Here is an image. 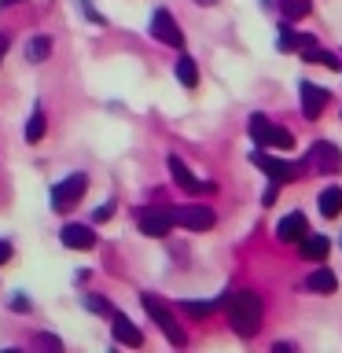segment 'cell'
<instances>
[{
    "label": "cell",
    "mask_w": 342,
    "mask_h": 353,
    "mask_svg": "<svg viewBox=\"0 0 342 353\" xmlns=\"http://www.w3.org/2000/svg\"><path fill=\"white\" fill-rule=\"evenodd\" d=\"M110 214H114V203H103L96 210V221H110Z\"/></svg>",
    "instance_id": "cell-29"
},
{
    "label": "cell",
    "mask_w": 342,
    "mask_h": 353,
    "mask_svg": "<svg viewBox=\"0 0 342 353\" xmlns=\"http://www.w3.org/2000/svg\"><path fill=\"white\" fill-rule=\"evenodd\" d=\"M59 239H63V247H70V250H92L96 247V232L88 225H66Z\"/></svg>",
    "instance_id": "cell-11"
},
{
    "label": "cell",
    "mask_w": 342,
    "mask_h": 353,
    "mask_svg": "<svg viewBox=\"0 0 342 353\" xmlns=\"http://www.w3.org/2000/svg\"><path fill=\"white\" fill-rule=\"evenodd\" d=\"M250 162L258 165V170L269 176V181H276V184H291V181H298V165H294V162H287V159H276V154L254 151V154H250Z\"/></svg>",
    "instance_id": "cell-4"
},
{
    "label": "cell",
    "mask_w": 342,
    "mask_h": 353,
    "mask_svg": "<svg viewBox=\"0 0 342 353\" xmlns=\"http://www.w3.org/2000/svg\"><path fill=\"white\" fill-rule=\"evenodd\" d=\"M170 173H173V181L181 184L188 195H199V192H206V188H210V184H203V181H195V173L188 170V165L177 159V154H170Z\"/></svg>",
    "instance_id": "cell-12"
},
{
    "label": "cell",
    "mask_w": 342,
    "mask_h": 353,
    "mask_svg": "<svg viewBox=\"0 0 342 353\" xmlns=\"http://www.w3.org/2000/svg\"><path fill=\"white\" fill-rule=\"evenodd\" d=\"M228 324L236 335L243 339H254L261 327V298L254 291H236L228 294Z\"/></svg>",
    "instance_id": "cell-1"
},
{
    "label": "cell",
    "mask_w": 342,
    "mask_h": 353,
    "mask_svg": "<svg viewBox=\"0 0 342 353\" xmlns=\"http://www.w3.org/2000/svg\"><path fill=\"white\" fill-rule=\"evenodd\" d=\"M11 309H15V313H26V309H30V298L15 294V298H11Z\"/></svg>",
    "instance_id": "cell-28"
},
{
    "label": "cell",
    "mask_w": 342,
    "mask_h": 353,
    "mask_svg": "<svg viewBox=\"0 0 342 353\" xmlns=\"http://www.w3.org/2000/svg\"><path fill=\"white\" fill-rule=\"evenodd\" d=\"M221 302H181V313H188V316H195V320H203V316H210L217 309Z\"/></svg>",
    "instance_id": "cell-21"
},
{
    "label": "cell",
    "mask_w": 342,
    "mask_h": 353,
    "mask_svg": "<svg viewBox=\"0 0 342 353\" xmlns=\"http://www.w3.org/2000/svg\"><path fill=\"white\" fill-rule=\"evenodd\" d=\"M177 81H181L184 88H195L199 85V70H195L192 55H181V59H177Z\"/></svg>",
    "instance_id": "cell-17"
},
{
    "label": "cell",
    "mask_w": 342,
    "mask_h": 353,
    "mask_svg": "<svg viewBox=\"0 0 342 353\" xmlns=\"http://www.w3.org/2000/svg\"><path fill=\"white\" fill-rule=\"evenodd\" d=\"M170 228H173V210H148V214L140 217V232L151 239L170 236Z\"/></svg>",
    "instance_id": "cell-8"
},
{
    "label": "cell",
    "mask_w": 342,
    "mask_h": 353,
    "mask_svg": "<svg viewBox=\"0 0 342 353\" xmlns=\"http://www.w3.org/2000/svg\"><path fill=\"white\" fill-rule=\"evenodd\" d=\"M294 48H298V52H309V48H316V37H309V33H298V37H294Z\"/></svg>",
    "instance_id": "cell-27"
},
{
    "label": "cell",
    "mask_w": 342,
    "mask_h": 353,
    "mask_svg": "<svg viewBox=\"0 0 342 353\" xmlns=\"http://www.w3.org/2000/svg\"><path fill=\"white\" fill-rule=\"evenodd\" d=\"M151 33H154V37H159L162 44H173V48H181V44H184L181 26H177V19H173L165 8H154V15H151Z\"/></svg>",
    "instance_id": "cell-7"
},
{
    "label": "cell",
    "mask_w": 342,
    "mask_h": 353,
    "mask_svg": "<svg viewBox=\"0 0 342 353\" xmlns=\"http://www.w3.org/2000/svg\"><path fill=\"white\" fill-rule=\"evenodd\" d=\"M195 4H206L210 8V4H217V0H195Z\"/></svg>",
    "instance_id": "cell-34"
},
{
    "label": "cell",
    "mask_w": 342,
    "mask_h": 353,
    "mask_svg": "<svg viewBox=\"0 0 342 353\" xmlns=\"http://www.w3.org/2000/svg\"><path fill=\"white\" fill-rule=\"evenodd\" d=\"M143 309H148V316L154 320V324H159V331L173 342V346H184V342H188L184 327L177 324V313H173V309L165 305V302H159L154 294H143Z\"/></svg>",
    "instance_id": "cell-2"
},
{
    "label": "cell",
    "mask_w": 342,
    "mask_h": 353,
    "mask_svg": "<svg viewBox=\"0 0 342 353\" xmlns=\"http://www.w3.org/2000/svg\"><path fill=\"white\" fill-rule=\"evenodd\" d=\"M48 52H52V41L48 37H33L26 44V59L30 63H44V59H48Z\"/></svg>",
    "instance_id": "cell-20"
},
{
    "label": "cell",
    "mask_w": 342,
    "mask_h": 353,
    "mask_svg": "<svg viewBox=\"0 0 342 353\" xmlns=\"http://www.w3.org/2000/svg\"><path fill=\"white\" fill-rule=\"evenodd\" d=\"M305 287H309V291H316V294H335L339 280H335V272H331L328 265L320 261V269H313V272L305 276Z\"/></svg>",
    "instance_id": "cell-15"
},
{
    "label": "cell",
    "mask_w": 342,
    "mask_h": 353,
    "mask_svg": "<svg viewBox=\"0 0 342 353\" xmlns=\"http://www.w3.org/2000/svg\"><path fill=\"white\" fill-rule=\"evenodd\" d=\"M41 137H44V110H33V118H30V125H26V140L37 143Z\"/></svg>",
    "instance_id": "cell-24"
},
{
    "label": "cell",
    "mask_w": 342,
    "mask_h": 353,
    "mask_svg": "<svg viewBox=\"0 0 342 353\" xmlns=\"http://www.w3.org/2000/svg\"><path fill=\"white\" fill-rule=\"evenodd\" d=\"M316 206H320V214L324 217H339L342 214V188H324V192H320V199H316Z\"/></svg>",
    "instance_id": "cell-16"
},
{
    "label": "cell",
    "mask_w": 342,
    "mask_h": 353,
    "mask_svg": "<svg viewBox=\"0 0 342 353\" xmlns=\"http://www.w3.org/2000/svg\"><path fill=\"white\" fill-rule=\"evenodd\" d=\"M280 8H283L287 19H305L309 15V0H283Z\"/></svg>",
    "instance_id": "cell-25"
},
{
    "label": "cell",
    "mask_w": 342,
    "mask_h": 353,
    "mask_svg": "<svg viewBox=\"0 0 342 353\" xmlns=\"http://www.w3.org/2000/svg\"><path fill=\"white\" fill-rule=\"evenodd\" d=\"M309 170L328 173V176L342 173V151L335 148V143H328V140H316L313 148H309Z\"/></svg>",
    "instance_id": "cell-5"
},
{
    "label": "cell",
    "mask_w": 342,
    "mask_h": 353,
    "mask_svg": "<svg viewBox=\"0 0 342 353\" xmlns=\"http://www.w3.org/2000/svg\"><path fill=\"white\" fill-rule=\"evenodd\" d=\"M173 225L181 228H192V232H206L214 225V210L206 203H188V206H177L173 210Z\"/></svg>",
    "instance_id": "cell-6"
},
{
    "label": "cell",
    "mask_w": 342,
    "mask_h": 353,
    "mask_svg": "<svg viewBox=\"0 0 342 353\" xmlns=\"http://www.w3.org/2000/svg\"><path fill=\"white\" fill-rule=\"evenodd\" d=\"M85 188H88V176L85 173H70L66 181H59L52 188V206L55 210H74L77 203H81Z\"/></svg>",
    "instance_id": "cell-3"
},
{
    "label": "cell",
    "mask_w": 342,
    "mask_h": 353,
    "mask_svg": "<svg viewBox=\"0 0 342 353\" xmlns=\"http://www.w3.org/2000/svg\"><path fill=\"white\" fill-rule=\"evenodd\" d=\"M276 192H280V184L272 181L269 188H265V206H272V203H276Z\"/></svg>",
    "instance_id": "cell-30"
},
{
    "label": "cell",
    "mask_w": 342,
    "mask_h": 353,
    "mask_svg": "<svg viewBox=\"0 0 342 353\" xmlns=\"http://www.w3.org/2000/svg\"><path fill=\"white\" fill-rule=\"evenodd\" d=\"M11 258V247H8V243H0V265H4Z\"/></svg>",
    "instance_id": "cell-32"
},
{
    "label": "cell",
    "mask_w": 342,
    "mask_h": 353,
    "mask_svg": "<svg viewBox=\"0 0 342 353\" xmlns=\"http://www.w3.org/2000/svg\"><path fill=\"white\" fill-rule=\"evenodd\" d=\"M265 148L291 151V148H294V137H291V129H283V125H272V129H269V140H265Z\"/></svg>",
    "instance_id": "cell-19"
},
{
    "label": "cell",
    "mask_w": 342,
    "mask_h": 353,
    "mask_svg": "<svg viewBox=\"0 0 342 353\" xmlns=\"http://www.w3.org/2000/svg\"><path fill=\"white\" fill-rule=\"evenodd\" d=\"M269 121H265V114H254L250 118V137H254V143H261V148H265V140H269Z\"/></svg>",
    "instance_id": "cell-23"
},
{
    "label": "cell",
    "mask_w": 342,
    "mask_h": 353,
    "mask_svg": "<svg viewBox=\"0 0 342 353\" xmlns=\"http://www.w3.org/2000/svg\"><path fill=\"white\" fill-rule=\"evenodd\" d=\"M298 92H302V114L309 121H316L320 110H324V103H328V88H320L313 81H302V85H298Z\"/></svg>",
    "instance_id": "cell-9"
},
{
    "label": "cell",
    "mask_w": 342,
    "mask_h": 353,
    "mask_svg": "<svg viewBox=\"0 0 342 353\" xmlns=\"http://www.w3.org/2000/svg\"><path fill=\"white\" fill-rule=\"evenodd\" d=\"M302 59L305 63H316V66H328V70H339V55L335 52H328V48H320V44H316V48H309V52H302Z\"/></svg>",
    "instance_id": "cell-18"
},
{
    "label": "cell",
    "mask_w": 342,
    "mask_h": 353,
    "mask_svg": "<svg viewBox=\"0 0 342 353\" xmlns=\"http://www.w3.org/2000/svg\"><path fill=\"white\" fill-rule=\"evenodd\" d=\"M11 48V37H8V33H4V37H0V59H4V52Z\"/></svg>",
    "instance_id": "cell-31"
},
{
    "label": "cell",
    "mask_w": 342,
    "mask_h": 353,
    "mask_svg": "<svg viewBox=\"0 0 342 353\" xmlns=\"http://www.w3.org/2000/svg\"><path fill=\"white\" fill-rule=\"evenodd\" d=\"M81 305L88 309V313H99V316H110V313H114V309H110V302H107V298H99V294H85Z\"/></svg>",
    "instance_id": "cell-22"
},
{
    "label": "cell",
    "mask_w": 342,
    "mask_h": 353,
    "mask_svg": "<svg viewBox=\"0 0 342 353\" xmlns=\"http://www.w3.org/2000/svg\"><path fill=\"white\" fill-rule=\"evenodd\" d=\"M11 4H22V0H0V8H11Z\"/></svg>",
    "instance_id": "cell-33"
},
{
    "label": "cell",
    "mask_w": 342,
    "mask_h": 353,
    "mask_svg": "<svg viewBox=\"0 0 342 353\" xmlns=\"http://www.w3.org/2000/svg\"><path fill=\"white\" fill-rule=\"evenodd\" d=\"M302 236H305V214H298V210H294V214H287L280 225H276V239H280V243H298Z\"/></svg>",
    "instance_id": "cell-14"
},
{
    "label": "cell",
    "mask_w": 342,
    "mask_h": 353,
    "mask_svg": "<svg viewBox=\"0 0 342 353\" xmlns=\"http://www.w3.org/2000/svg\"><path fill=\"white\" fill-rule=\"evenodd\" d=\"M298 254H302L305 261H328V254H331V243H328V236H305L298 239Z\"/></svg>",
    "instance_id": "cell-13"
},
{
    "label": "cell",
    "mask_w": 342,
    "mask_h": 353,
    "mask_svg": "<svg viewBox=\"0 0 342 353\" xmlns=\"http://www.w3.org/2000/svg\"><path fill=\"white\" fill-rule=\"evenodd\" d=\"M294 37H298V33L291 26H280V41H276V44H280V52H294Z\"/></svg>",
    "instance_id": "cell-26"
},
{
    "label": "cell",
    "mask_w": 342,
    "mask_h": 353,
    "mask_svg": "<svg viewBox=\"0 0 342 353\" xmlns=\"http://www.w3.org/2000/svg\"><path fill=\"white\" fill-rule=\"evenodd\" d=\"M110 331H114V339L121 342V346H143V331L132 324L129 316H121V313H110Z\"/></svg>",
    "instance_id": "cell-10"
}]
</instances>
